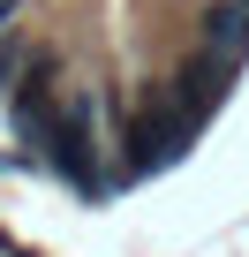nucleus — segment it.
<instances>
[{
    "mask_svg": "<svg viewBox=\"0 0 249 257\" xmlns=\"http://www.w3.org/2000/svg\"><path fill=\"white\" fill-rule=\"evenodd\" d=\"M8 68H16V46H0V91H8Z\"/></svg>",
    "mask_w": 249,
    "mask_h": 257,
    "instance_id": "obj_2",
    "label": "nucleus"
},
{
    "mask_svg": "<svg viewBox=\"0 0 249 257\" xmlns=\"http://www.w3.org/2000/svg\"><path fill=\"white\" fill-rule=\"evenodd\" d=\"M204 46H219V61L249 53V8H211L204 16Z\"/></svg>",
    "mask_w": 249,
    "mask_h": 257,
    "instance_id": "obj_1",
    "label": "nucleus"
},
{
    "mask_svg": "<svg viewBox=\"0 0 249 257\" xmlns=\"http://www.w3.org/2000/svg\"><path fill=\"white\" fill-rule=\"evenodd\" d=\"M241 8H249V0H241Z\"/></svg>",
    "mask_w": 249,
    "mask_h": 257,
    "instance_id": "obj_4",
    "label": "nucleus"
},
{
    "mask_svg": "<svg viewBox=\"0 0 249 257\" xmlns=\"http://www.w3.org/2000/svg\"><path fill=\"white\" fill-rule=\"evenodd\" d=\"M8 16H16V0H0V31H8Z\"/></svg>",
    "mask_w": 249,
    "mask_h": 257,
    "instance_id": "obj_3",
    "label": "nucleus"
}]
</instances>
